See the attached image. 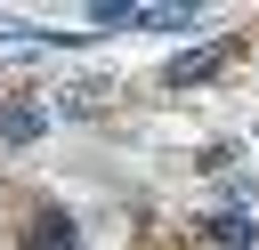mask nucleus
Masks as SVG:
<instances>
[{
    "label": "nucleus",
    "mask_w": 259,
    "mask_h": 250,
    "mask_svg": "<svg viewBox=\"0 0 259 250\" xmlns=\"http://www.w3.org/2000/svg\"><path fill=\"white\" fill-rule=\"evenodd\" d=\"M235 56V40H210V48H186V56H170L162 65V81L170 89H194V81H219V65Z\"/></svg>",
    "instance_id": "1"
},
{
    "label": "nucleus",
    "mask_w": 259,
    "mask_h": 250,
    "mask_svg": "<svg viewBox=\"0 0 259 250\" xmlns=\"http://www.w3.org/2000/svg\"><path fill=\"white\" fill-rule=\"evenodd\" d=\"M81 234H73V218L65 210H49V218H32V234H24V250H73Z\"/></svg>",
    "instance_id": "4"
},
{
    "label": "nucleus",
    "mask_w": 259,
    "mask_h": 250,
    "mask_svg": "<svg viewBox=\"0 0 259 250\" xmlns=\"http://www.w3.org/2000/svg\"><path fill=\"white\" fill-rule=\"evenodd\" d=\"M40 129H49V113H40V105H24V97H0V137H8V145H32Z\"/></svg>",
    "instance_id": "3"
},
{
    "label": "nucleus",
    "mask_w": 259,
    "mask_h": 250,
    "mask_svg": "<svg viewBox=\"0 0 259 250\" xmlns=\"http://www.w3.org/2000/svg\"><path fill=\"white\" fill-rule=\"evenodd\" d=\"M57 105H65V113H105V105H113V81H73Z\"/></svg>",
    "instance_id": "5"
},
{
    "label": "nucleus",
    "mask_w": 259,
    "mask_h": 250,
    "mask_svg": "<svg viewBox=\"0 0 259 250\" xmlns=\"http://www.w3.org/2000/svg\"><path fill=\"white\" fill-rule=\"evenodd\" d=\"M194 234L219 242V250H259V218H251V210H202Z\"/></svg>",
    "instance_id": "2"
}]
</instances>
